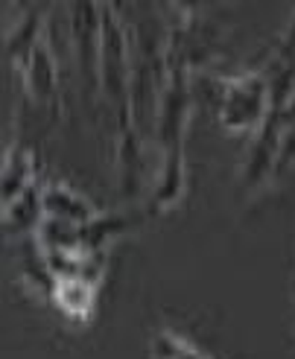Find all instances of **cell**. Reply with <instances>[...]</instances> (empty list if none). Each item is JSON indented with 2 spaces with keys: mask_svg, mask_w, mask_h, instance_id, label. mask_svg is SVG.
<instances>
[{
  "mask_svg": "<svg viewBox=\"0 0 295 359\" xmlns=\"http://www.w3.org/2000/svg\"><path fill=\"white\" fill-rule=\"evenodd\" d=\"M263 109V82L257 76L237 79L223 97V114L228 123H251Z\"/></svg>",
  "mask_w": 295,
  "mask_h": 359,
  "instance_id": "1",
  "label": "cell"
},
{
  "mask_svg": "<svg viewBox=\"0 0 295 359\" xmlns=\"http://www.w3.org/2000/svg\"><path fill=\"white\" fill-rule=\"evenodd\" d=\"M41 208L50 213L53 219H62L70 225H85L97 217L94 208H91L77 190H70L67 184H50L41 193Z\"/></svg>",
  "mask_w": 295,
  "mask_h": 359,
  "instance_id": "2",
  "label": "cell"
},
{
  "mask_svg": "<svg viewBox=\"0 0 295 359\" xmlns=\"http://www.w3.org/2000/svg\"><path fill=\"white\" fill-rule=\"evenodd\" d=\"M27 175H29V158L21 149H12L6 155V167H4V199H15L21 187L27 184Z\"/></svg>",
  "mask_w": 295,
  "mask_h": 359,
  "instance_id": "5",
  "label": "cell"
},
{
  "mask_svg": "<svg viewBox=\"0 0 295 359\" xmlns=\"http://www.w3.org/2000/svg\"><path fill=\"white\" fill-rule=\"evenodd\" d=\"M152 353H155V359H211L208 353L196 351L193 345H188L181 336H176L170 330H158L152 336Z\"/></svg>",
  "mask_w": 295,
  "mask_h": 359,
  "instance_id": "4",
  "label": "cell"
},
{
  "mask_svg": "<svg viewBox=\"0 0 295 359\" xmlns=\"http://www.w3.org/2000/svg\"><path fill=\"white\" fill-rule=\"evenodd\" d=\"M94 278L88 275H73V278H62L56 280V298L65 310L70 313H85L94 301Z\"/></svg>",
  "mask_w": 295,
  "mask_h": 359,
  "instance_id": "3",
  "label": "cell"
}]
</instances>
